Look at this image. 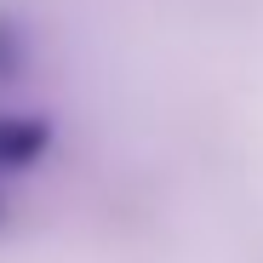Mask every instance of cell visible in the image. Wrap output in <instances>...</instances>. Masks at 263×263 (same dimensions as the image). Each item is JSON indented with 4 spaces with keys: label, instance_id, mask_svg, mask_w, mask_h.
<instances>
[{
    "label": "cell",
    "instance_id": "obj_1",
    "mask_svg": "<svg viewBox=\"0 0 263 263\" xmlns=\"http://www.w3.org/2000/svg\"><path fill=\"white\" fill-rule=\"evenodd\" d=\"M46 149V126L29 115H0V212H6V178L40 160Z\"/></svg>",
    "mask_w": 263,
    "mask_h": 263
}]
</instances>
